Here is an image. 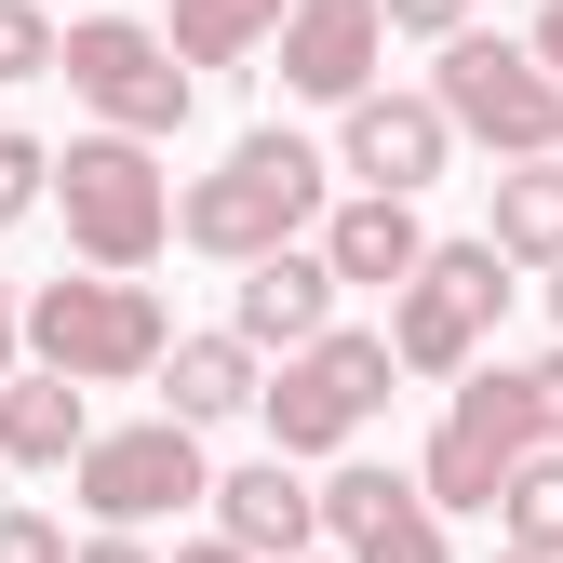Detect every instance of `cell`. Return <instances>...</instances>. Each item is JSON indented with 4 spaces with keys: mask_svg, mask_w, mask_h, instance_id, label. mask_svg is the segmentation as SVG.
<instances>
[{
    "mask_svg": "<svg viewBox=\"0 0 563 563\" xmlns=\"http://www.w3.org/2000/svg\"><path fill=\"white\" fill-rule=\"evenodd\" d=\"M322 201H335V162L309 148V134H242V148L216 162V175H188L175 188V242L188 255H216V268H255V255H282V242H309L322 229Z\"/></svg>",
    "mask_w": 563,
    "mask_h": 563,
    "instance_id": "cell-1",
    "label": "cell"
},
{
    "mask_svg": "<svg viewBox=\"0 0 563 563\" xmlns=\"http://www.w3.org/2000/svg\"><path fill=\"white\" fill-rule=\"evenodd\" d=\"M41 201L67 216V255L108 268V282H148V255L175 242V175H162V148H134V134H67Z\"/></svg>",
    "mask_w": 563,
    "mask_h": 563,
    "instance_id": "cell-2",
    "label": "cell"
},
{
    "mask_svg": "<svg viewBox=\"0 0 563 563\" xmlns=\"http://www.w3.org/2000/svg\"><path fill=\"white\" fill-rule=\"evenodd\" d=\"M162 349H175V309H162V282H27V363L67 376V389H134V376H162Z\"/></svg>",
    "mask_w": 563,
    "mask_h": 563,
    "instance_id": "cell-3",
    "label": "cell"
},
{
    "mask_svg": "<svg viewBox=\"0 0 563 563\" xmlns=\"http://www.w3.org/2000/svg\"><path fill=\"white\" fill-rule=\"evenodd\" d=\"M255 416H268V456H282V470L349 456V443L389 416V335L335 322V335H309V349H282V363L255 376Z\"/></svg>",
    "mask_w": 563,
    "mask_h": 563,
    "instance_id": "cell-4",
    "label": "cell"
},
{
    "mask_svg": "<svg viewBox=\"0 0 563 563\" xmlns=\"http://www.w3.org/2000/svg\"><path fill=\"white\" fill-rule=\"evenodd\" d=\"M510 296H523V282L497 268V242H430V255H416V282L389 296V376L456 389V376L483 363V335H497Z\"/></svg>",
    "mask_w": 563,
    "mask_h": 563,
    "instance_id": "cell-5",
    "label": "cell"
},
{
    "mask_svg": "<svg viewBox=\"0 0 563 563\" xmlns=\"http://www.w3.org/2000/svg\"><path fill=\"white\" fill-rule=\"evenodd\" d=\"M54 81L95 108V134H134V148H162L201 108V81L162 54V27H134V14H67L54 27Z\"/></svg>",
    "mask_w": 563,
    "mask_h": 563,
    "instance_id": "cell-6",
    "label": "cell"
},
{
    "mask_svg": "<svg viewBox=\"0 0 563 563\" xmlns=\"http://www.w3.org/2000/svg\"><path fill=\"white\" fill-rule=\"evenodd\" d=\"M416 95L443 108L456 148H497V162H550V148H563V81H537V54H523V41L456 27V41H443V67H430Z\"/></svg>",
    "mask_w": 563,
    "mask_h": 563,
    "instance_id": "cell-7",
    "label": "cell"
},
{
    "mask_svg": "<svg viewBox=\"0 0 563 563\" xmlns=\"http://www.w3.org/2000/svg\"><path fill=\"white\" fill-rule=\"evenodd\" d=\"M67 497L95 510V537H148L162 510H201V497H216V470H201V430L134 416V430H95L81 456H67Z\"/></svg>",
    "mask_w": 563,
    "mask_h": 563,
    "instance_id": "cell-8",
    "label": "cell"
},
{
    "mask_svg": "<svg viewBox=\"0 0 563 563\" xmlns=\"http://www.w3.org/2000/svg\"><path fill=\"white\" fill-rule=\"evenodd\" d=\"M537 456V416H523V376L510 363H470L456 389H443V430H430V456H416V497H430L443 523L456 510H497V483Z\"/></svg>",
    "mask_w": 563,
    "mask_h": 563,
    "instance_id": "cell-9",
    "label": "cell"
},
{
    "mask_svg": "<svg viewBox=\"0 0 563 563\" xmlns=\"http://www.w3.org/2000/svg\"><path fill=\"white\" fill-rule=\"evenodd\" d=\"M309 497H322V537H335V563H456L443 510L416 497V470L335 456V483H309Z\"/></svg>",
    "mask_w": 563,
    "mask_h": 563,
    "instance_id": "cell-10",
    "label": "cell"
},
{
    "mask_svg": "<svg viewBox=\"0 0 563 563\" xmlns=\"http://www.w3.org/2000/svg\"><path fill=\"white\" fill-rule=\"evenodd\" d=\"M322 162L363 188V201H416V188L456 162V134H443L430 95H389V81H376V95H349V108H335V148H322Z\"/></svg>",
    "mask_w": 563,
    "mask_h": 563,
    "instance_id": "cell-11",
    "label": "cell"
},
{
    "mask_svg": "<svg viewBox=\"0 0 563 563\" xmlns=\"http://www.w3.org/2000/svg\"><path fill=\"white\" fill-rule=\"evenodd\" d=\"M268 67H282V95H309V108H349V95H376V67H389V27H376V0H296V14L268 27Z\"/></svg>",
    "mask_w": 563,
    "mask_h": 563,
    "instance_id": "cell-12",
    "label": "cell"
},
{
    "mask_svg": "<svg viewBox=\"0 0 563 563\" xmlns=\"http://www.w3.org/2000/svg\"><path fill=\"white\" fill-rule=\"evenodd\" d=\"M229 335L255 349V363H282V349H309V335H335V268H322L309 242H282V255H255V268L229 282Z\"/></svg>",
    "mask_w": 563,
    "mask_h": 563,
    "instance_id": "cell-13",
    "label": "cell"
},
{
    "mask_svg": "<svg viewBox=\"0 0 563 563\" xmlns=\"http://www.w3.org/2000/svg\"><path fill=\"white\" fill-rule=\"evenodd\" d=\"M216 537L242 550V563H309V537H322V497H309V470H282V456H255V470H216Z\"/></svg>",
    "mask_w": 563,
    "mask_h": 563,
    "instance_id": "cell-14",
    "label": "cell"
},
{
    "mask_svg": "<svg viewBox=\"0 0 563 563\" xmlns=\"http://www.w3.org/2000/svg\"><path fill=\"white\" fill-rule=\"evenodd\" d=\"M309 255L335 268V296H349V282H376V296H402V282H416V255H430V229H416V201H363V188H349V201H322Z\"/></svg>",
    "mask_w": 563,
    "mask_h": 563,
    "instance_id": "cell-15",
    "label": "cell"
},
{
    "mask_svg": "<svg viewBox=\"0 0 563 563\" xmlns=\"http://www.w3.org/2000/svg\"><path fill=\"white\" fill-rule=\"evenodd\" d=\"M81 443H95V402L67 376H41V363L0 376V470H67Z\"/></svg>",
    "mask_w": 563,
    "mask_h": 563,
    "instance_id": "cell-16",
    "label": "cell"
},
{
    "mask_svg": "<svg viewBox=\"0 0 563 563\" xmlns=\"http://www.w3.org/2000/svg\"><path fill=\"white\" fill-rule=\"evenodd\" d=\"M255 376H268V363H255V349H242L229 322H216V335H175V349H162V416H175V430L255 416Z\"/></svg>",
    "mask_w": 563,
    "mask_h": 563,
    "instance_id": "cell-17",
    "label": "cell"
},
{
    "mask_svg": "<svg viewBox=\"0 0 563 563\" xmlns=\"http://www.w3.org/2000/svg\"><path fill=\"white\" fill-rule=\"evenodd\" d=\"M497 268H563V162H497V216H483Z\"/></svg>",
    "mask_w": 563,
    "mask_h": 563,
    "instance_id": "cell-18",
    "label": "cell"
},
{
    "mask_svg": "<svg viewBox=\"0 0 563 563\" xmlns=\"http://www.w3.org/2000/svg\"><path fill=\"white\" fill-rule=\"evenodd\" d=\"M282 14H296V0H175V14H162V54L188 67V81H201V67H255Z\"/></svg>",
    "mask_w": 563,
    "mask_h": 563,
    "instance_id": "cell-19",
    "label": "cell"
},
{
    "mask_svg": "<svg viewBox=\"0 0 563 563\" xmlns=\"http://www.w3.org/2000/svg\"><path fill=\"white\" fill-rule=\"evenodd\" d=\"M497 550H537V563H563V456H523V470L497 483Z\"/></svg>",
    "mask_w": 563,
    "mask_h": 563,
    "instance_id": "cell-20",
    "label": "cell"
},
{
    "mask_svg": "<svg viewBox=\"0 0 563 563\" xmlns=\"http://www.w3.org/2000/svg\"><path fill=\"white\" fill-rule=\"evenodd\" d=\"M0 81H54V14L41 0H0Z\"/></svg>",
    "mask_w": 563,
    "mask_h": 563,
    "instance_id": "cell-21",
    "label": "cell"
},
{
    "mask_svg": "<svg viewBox=\"0 0 563 563\" xmlns=\"http://www.w3.org/2000/svg\"><path fill=\"white\" fill-rule=\"evenodd\" d=\"M41 188H54V148H41V134H0V229L41 216Z\"/></svg>",
    "mask_w": 563,
    "mask_h": 563,
    "instance_id": "cell-22",
    "label": "cell"
},
{
    "mask_svg": "<svg viewBox=\"0 0 563 563\" xmlns=\"http://www.w3.org/2000/svg\"><path fill=\"white\" fill-rule=\"evenodd\" d=\"M510 376H523V416H537V456H563V335L537 363H510Z\"/></svg>",
    "mask_w": 563,
    "mask_h": 563,
    "instance_id": "cell-23",
    "label": "cell"
},
{
    "mask_svg": "<svg viewBox=\"0 0 563 563\" xmlns=\"http://www.w3.org/2000/svg\"><path fill=\"white\" fill-rule=\"evenodd\" d=\"M0 563H67V523L27 510V497H0Z\"/></svg>",
    "mask_w": 563,
    "mask_h": 563,
    "instance_id": "cell-24",
    "label": "cell"
},
{
    "mask_svg": "<svg viewBox=\"0 0 563 563\" xmlns=\"http://www.w3.org/2000/svg\"><path fill=\"white\" fill-rule=\"evenodd\" d=\"M376 27H389V41H430V54H443V41L470 27V0H376Z\"/></svg>",
    "mask_w": 563,
    "mask_h": 563,
    "instance_id": "cell-25",
    "label": "cell"
},
{
    "mask_svg": "<svg viewBox=\"0 0 563 563\" xmlns=\"http://www.w3.org/2000/svg\"><path fill=\"white\" fill-rule=\"evenodd\" d=\"M523 54H537V81H563V0H537V27H523Z\"/></svg>",
    "mask_w": 563,
    "mask_h": 563,
    "instance_id": "cell-26",
    "label": "cell"
},
{
    "mask_svg": "<svg viewBox=\"0 0 563 563\" xmlns=\"http://www.w3.org/2000/svg\"><path fill=\"white\" fill-rule=\"evenodd\" d=\"M27 363V282H0V376Z\"/></svg>",
    "mask_w": 563,
    "mask_h": 563,
    "instance_id": "cell-27",
    "label": "cell"
},
{
    "mask_svg": "<svg viewBox=\"0 0 563 563\" xmlns=\"http://www.w3.org/2000/svg\"><path fill=\"white\" fill-rule=\"evenodd\" d=\"M67 563H162L148 537H67Z\"/></svg>",
    "mask_w": 563,
    "mask_h": 563,
    "instance_id": "cell-28",
    "label": "cell"
},
{
    "mask_svg": "<svg viewBox=\"0 0 563 563\" xmlns=\"http://www.w3.org/2000/svg\"><path fill=\"white\" fill-rule=\"evenodd\" d=\"M175 563H242V550H229V537H188V550H175Z\"/></svg>",
    "mask_w": 563,
    "mask_h": 563,
    "instance_id": "cell-29",
    "label": "cell"
},
{
    "mask_svg": "<svg viewBox=\"0 0 563 563\" xmlns=\"http://www.w3.org/2000/svg\"><path fill=\"white\" fill-rule=\"evenodd\" d=\"M537 296H550V322H563V268H550V282H537Z\"/></svg>",
    "mask_w": 563,
    "mask_h": 563,
    "instance_id": "cell-30",
    "label": "cell"
},
{
    "mask_svg": "<svg viewBox=\"0 0 563 563\" xmlns=\"http://www.w3.org/2000/svg\"><path fill=\"white\" fill-rule=\"evenodd\" d=\"M483 563H537V550H483Z\"/></svg>",
    "mask_w": 563,
    "mask_h": 563,
    "instance_id": "cell-31",
    "label": "cell"
},
{
    "mask_svg": "<svg viewBox=\"0 0 563 563\" xmlns=\"http://www.w3.org/2000/svg\"><path fill=\"white\" fill-rule=\"evenodd\" d=\"M41 14H54V0H41ZM81 14H95V0H81Z\"/></svg>",
    "mask_w": 563,
    "mask_h": 563,
    "instance_id": "cell-32",
    "label": "cell"
},
{
    "mask_svg": "<svg viewBox=\"0 0 563 563\" xmlns=\"http://www.w3.org/2000/svg\"><path fill=\"white\" fill-rule=\"evenodd\" d=\"M550 162H563V148H550Z\"/></svg>",
    "mask_w": 563,
    "mask_h": 563,
    "instance_id": "cell-33",
    "label": "cell"
},
{
    "mask_svg": "<svg viewBox=\"0 0 563 563\" xmlns=\"http://www.w3.org/2000/svg\"><path fill=\"white\" fill-rule=\"evenodd\" d=\"M309 563H322V550H309Z\"/></svg>",
    "mask_w": 563,
    "mask_h": 563,
    "instance_id": "cell-34",
    "label": "cell"
}]
</instances>
